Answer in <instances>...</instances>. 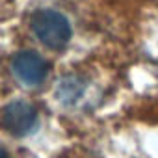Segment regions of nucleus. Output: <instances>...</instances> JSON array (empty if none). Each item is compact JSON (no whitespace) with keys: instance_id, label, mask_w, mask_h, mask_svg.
Returning a JSON list of instances; mask_svg holds the SVG:
<instances>
[{"instance_id":"nucleus-1","label":"nucleus","mask_w":158,"mask_h":158,"mask_svg":"<svg viewBox=\"0 0 158 158\" xmlns=\"http://www.w3.org/2000/svg\"><path fill=\"white\" fill-rule=\"evenodd\" d=\"M30 26L34 35L50 50H63L73 35L69 19L56 10H39L32 15Z\"/></svg>"},{"instance_id":"nucleus-2","label":"nucleus","mask_w":158,"mask_h":158,"mask_svg":"<svg viewBox=\"0 0 158 158\" xmlns=\"http://www.w3.org/2000/svg\"><path fill=\"white\" fill-rule=\"evenodd\" d=\"M11 71H13L15 78L21 84H24V86H39V84L45 82V78L48 76L50 65L37 52L23 50V52L13 56Z\"/></svg>"},{"instance_id":"nucleus-3","label":"nucleus","mask_w":158,"mask_h":158,"mask_svg":"<svg viewBox=\"0 0 158 158\" xmlns=\"http://www.w3.org/2000/svg\"><path fill=\"white\" fill-rule=\"evenodd\" d=\"M2 125L13 136H26L37 125V110L26 101H13L2 112Z\"/></svg>"},{"instance_id":"nucleus-4","label":"nucleus","mask_w":158,"mask_h":158,"mask_svg":"<svg viewBox=\"0 0 158 158\" xmlns=\"http://www.w3.org/2000/svg\"><path fill=\"white\" fill-rule=\"evenodd\" d=\"M0 158H10V152H8L2 145H0Z\"/></svg>"}]
</instances>
